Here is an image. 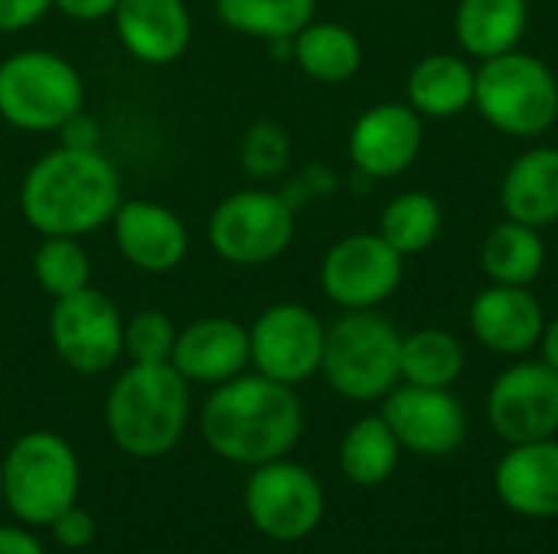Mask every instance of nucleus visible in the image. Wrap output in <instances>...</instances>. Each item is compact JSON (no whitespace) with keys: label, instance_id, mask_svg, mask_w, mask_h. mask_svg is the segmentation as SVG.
Masks as SVG:
<instances>
[{"label":"nucleus","instance_id":"f257e3e1","mask_svg":"<svg viewBox=\"0 0 558 554\" xmlns=\"http://www.w3.org/2000/svg\"><path fill=\"white\" fill-rule=\"evenodd\" d=\"M121 206V176L101 147L82 150L59 144L26 170L20 183V212L43 238H82L114 219Z\"/></svg>","mask_w":558,"mask_h":554},{"label":"nucleus","instance_id":"f03ea898","mask_svg":"<svg viewBox=\"0 0 558 554\" xmlns=\"http://www.w3.org/2000/svg\"><path fill=\"white\" fill-rule=\"evenodd\" d=\"M199 431L209 451L229 464L262 467L294 451L304 431V411L291 385L262 372L235 376L206 398Z\"/></svg>","mask_w":558,"mask_h":554},{"label":"nucleus","instance_id":"7ed1b4c3","mask_svg":"<svg viewBox=\"0 0 558 554\" xmlns=\"http://www.w3.org/2000/svg\"><path fill=\"white\" fill-rule=\"evenodd\" d=\"M190 418V382L170 362H131L105 402V424L111 441L137 460L170 454Z\"/></svg>","mask_w":558,"mask_h":554},{"label":"nucleus","instance_id":"20e7f679","mask_svg":"<svg viewBox=\"0 0 558 554\" xmlns=\"http://www.w3.org/2000/svg\"><path fill=\"white\" fill-rule=\"evenodd\" d=\"M402 333L376 310H343L327 327L320 372L327 385L350 402L386 398L399 382Z\"/></svg>","mask_w":558,"mask_h":554},{"label":"nucleus","instance_id":"39448f33","mask_svg":"<svg viewBox=\"0 0 558 554\" xmlns=\"http://www.w3.org/2000/svg\"><path fill=\"white\" fill-rule=\"evenodd\" d=\"M474 108L481 118L510 137H539L558 121L556 72L530 52H504L477 69Z\"/></svg>","mask_w":558,"mask_h":554},{"label":"nucleus","instance_id":"423d86ee","mask_svg":"<svg viewBox=\"0 0 558 554\" xmlns=\"http://www.w3.org/2000/svg\"><path fill=\"white\" fill-rule=\"evenodd\" d=\"M85 104L78 69L52 49H20L0 59V118L29 134L59 131Z\"/></svg>","mask_w":558,"mask_h":554},{"label":"nucleus","instance_id":"0eeeda50","mask_svg":"<svg viewBox=\"0 0 558 554\" xmlns=\"http://www.w3.org/2000/svg\"><path fill=\"white\" fill-rule=\"evenodd\" d=\"M78 496V457L52 431H29L3 457V503L23 526H52Z\"/></svg>","mask_w":558,"mask_h":554},{"label":"nucleus","instance_id":"6e6552de","mask_svg":"<svg viewBox=\"0 0 558 554\" xmlns=\"http://www.w3.org/2000/svg\"><path fill=\"white\" fill-rule=\"evenodd\" d=\"M206 235L222 261L262 268L288 251L294 238V206L271 189H239L213 209Z\"/></svg>","mask_w":558,"mask_h":554},{"label":"nucleus","instance_id":"1a4fd4ad","mask_svg":"<svg viewBox=\"0 0 558 554\" xmlns=\"http://www.w3.org/2000/svg\"><path fill=\"white\" fill-rule=\"evenodd\" d=\"M49 340L56 356L78 376H98L124 356V317L92 284L52 300Z\"/></svg>","mask_w":558,"mask_h":554},{"label":"nucleus","instance_id":"9d476101","mask_svg":"<svg viewBox=\"0 0 558 554\" xmlns=\"http://www.w3.org/2000/svg\"><path fill=\"white\" fill-rule=\"evenodd\" d=\"M405 278V258L379 232H353L333 242L320 261V291L343 310H376Z\"/></svg>","mask_w":558,"mask_h":554},{"label":"nucleus","instance_id":"9b49d317","mask_svg":"<svg viewBox=\"0 0 558 554\" xmlns=\"http://www.w3.org/2000/svg\"><path fill=\"white\" fill-rule=\"evenodd\" d=\"M245 513L271 542H301L324 519V490L311 470L291 460L255 467L245 487Z\"/></svg>","mask_w":558,"mask_h":554},{"label":"nucleus","instance_id":"f8f14e48","mask_svg":"<svg viewBox=\"0 0 558 554\" xmlns=\"http://www.w3.org/2000/svg\"><path fill=\"white\" fill-rule=\"evenodd\" d=\"M324 340H327V327L311 307L294 300L271 304L248 327L252 366L262 376L294 389L320 372Z\"/></svg>","mask_w":558,"mask_h":554},{"label":"nucleus","instance_id":"ddd939ff","mask_svg":"<svg viewBox=\"0 0 558 554\" xmlns=\"http://www.w3.org/2000/svg\"><path fill=\"white\" fill-rule=\"evenodd\" d=\"M487 418L500 441L530 444L556 438L558 372L543 359H526L504 369L487 395Z\"/></svg>","mask_w":558,"mask_h":554},{"label":"nucleus","instance_id":"4468645a","mask_svg":"<svg viewBox=\"0 0 558 554\" xmlns=\"http://www.w3.org/2000/svg\"><path fill=\"white\" fill-rule=\"evenodd\" d=\"M396 441L418 457H448L464 444L468 415L451 389L396 385L379 411Z\"/></svg>","mask_w":558,"mask_h":554},{"label":"nucleus","instance_id":"2eb2a0df","mask_svg":"<svg viewBox=\"0 0 558 554\" xmlns=\"http://www.w3.org/2000/svg\"><path fill=\"white\" fill-rule=\"evenodd\" d=\"M422 144L425 118L409 101H379L353 121L347 153L363 176L392 180L418 160Z\"/></svg>","mask_w":558,"mask_h":554},{"label":"nucleus","instance_id":"dca6fc26","mask_svg":"<svg viewBox=\"0 0 558 554\" xmlns=\"http://www.w3.org/2000/svg\"><path fill=\"white\" fill-rule=\"evenodd\" d=\"M111 229L124 261L144 274H170L190 251V232L180 216L154 199H121Z\"/></svg>","mask_w":558,"mask_h":554},{"label":"nucleus","instance_id":"f3484780","mask_svg":"<svg viewBox=\"0 0 558 554\" xmlns=\"http://www.w3.org/2000/svg\"><path fill=\"white\" fill-rule=\"evenodd\" d=\"M474 340L497 356H523L539 346L546 310L530 287L487 284L468 310Z\"/></svg>","mask_w":558,"mask_h":554},{"label":"nucleus","instance_id":"a211bd4d","mask_svg":"<svg viewBox=\"0 0 558 554\" xmlns=\"http://www.w3.org/2000/svg\"><path fill=\"white\" fill-rule=\"evenodd\" d=\"M252 362L248 330L229 317H199L177 330V343L170 353V366L199 385H222L245 372Z\"/></svg>","mask_w":558,"mask_h":554},{"label":"nucleus","instance_id":"6ab92c4d","mask_svg":"<svg viewBox=\"0 0 558 554\" xmlns=\"http://www.w3.org/2000/svg\"><path fill=\"white\" fill-rule=\"evenodd\" d=\"M500 503L526 519H558V441L510 444L494 470Z\"/></svg>","mask_w":558,"mask_h":554},{"label":"nucleus","instance_id":"aec40b11","mask_svg":"<svg viewBox=\"0 0 558 554\" xmlns=\"http://www.w3.org/2000/svg\"><path fill=\"white\" fill-rule=\"evenodd\" d=\"M111 20L128 56L144 65L177 62L193 39V20L183 0H118Z\"/></svg>","mask_w":558,"mask_h":554},{"label":"nucleus","instance_id":"412c9836","mask_svg":"<svg viewBox=\"0 0 558 554\" xmlns=\"http://www.w3.org/2000/svg\"><path fill=\"white\" fill-rule=\"evenodd\" d=\"M500 206L507 219L533 229L558 222V147H530L507 167L500 183Z\"/></svg>","mask_w":558,"mask_h":554},{"label":"nucleus","instance_id":"4be33fe9","mask_svg":"<svg viewBox=\"0 0 558 554\" xmlns=\"http://www.w3.org/2000/svg\"><path fill=\"white\" fill-rule=\"evenodd\" d=\"M477 69L464 56L432 52L418 59L405 82V101L432 121H448L474 108Z\"/></svg>","mask_w":558,"mask_h":554},{"label":"nucleus","instance_id":"5701e85b","mask_svg":"<svg viewBox=\"0 0 558 554\" xmlns=\"http://www.w3.org/2000/svg\"><path fill=\"white\" fill-rule=\"evenodd\" d=\"M526 26L530 0H461L454 10L458 46L481 62L520 49Z\"/></svg>","mask_w":558,"mask_h":554},{"label":"nucleus","instance_id":"b1692460","mask_svg":"<svg viewBox=\"0 0 558 554\" xmlns=\"http://www.w3.org/2000/svg\"><path fill=\"white\" fill-rule=\"evenodd\" d=\"M291 59L298 69L324 85L350 82L363 65V42L360 36L333 20H311L291 39Z\"/></svg>","mask_w":558,"mask_h":554},{"label":"nucleus","instance_id":"393cba45","mask_svg":"<svg viewBox=\"0 0 558 554\" xmlns=\"http://www.w3.org/2000/svg\"><path fill=\"white\" fill-rule=\"evenodd\" d=\"M481 268L490 284L530 287L546 268V242L539 229L517 219L497 222L481 242Z\"/></svg>","mask_w":558,"mask_h":554},{"label":"nucleus","instance_id":"a878e982","mask_svg":"<svg viewBox=\"0 0 558 554\" xmlns=\"http://www.w3.org/2000/svg\"><path fill=\"white\" fill-rule=\"evenodd\" d=\"M317 0H216V16L239 36L291 42L311 20Z\"/></svg>","mask_w":558,"mask_h":554},{"label":"nucleus","instance_id":"bb28decb","mask_svg":"<svg viewBox=\"0 0 558 554\" xmlns=\"http://www.w3.org/2000/svg\"><path fill=\"white\" fill-rule=\"evenodd\" d=\"M402 444L383 415L360 418L340 441V470L356 487H379L396 473Z\"/></svg>","mask_w":558,"mask_h":554},{"label":"nucleus","instance_id":"cd10ccee","mask_svg":"<svg viewBox=\"0 0 558 554\" xmlns=\"http://www.w3.org/2000/svg\"><path fill=\"white\" fill-rule=\"evenodd\" d=\"M402 382L425 385V389H451L464 372V346L454 333L425 327L402 336L399 356Z\"/></svg>","mask_w":558,"mask_h":554},{"label":"nucleus","instance_id":"c85d7f7f","mask_svg":"<svg viewBox=\"0 0 558 554\" xmlns=\"http://www.w3.org/2000/svg\"><path fill=\"white\" fill-rule=\"evenodd\" d=\"M441 225H445L441 202H438L432 193L409 189V193H399L396 199H389V206L383 209L379 235H383L402 258H412V255L428 251V248L438 242Z\"/></svg>","mask_w":558,"mask_h":554},{"label":"nucleus","instance_id":"c756f323","mask_svg":"<svg viewBox=\"0 0 558 554\" xmlns=\"http://www.w3.org/2000/svg\"><path fill=\"white\" fill-rule=\"evenodd\" d=\"M33 278L46 297H52V300L69 297V294L88 287V281H92L88 251L78 245V238L49 235L39 242V248L33 255Z\"/></svg>","mask_w":558,"mask_h":554},{"label":"nucleus","instance_id":"7c9ffc66","mask_svg":"<svg viewBox=\"0 0 558 554\" xmlns=\"http://www.w3.org/2000/svg\"><path fill=\"white\" fill-rule=\"evenodd\" d=\"M177 343V327L163 310H141L124 320V356L131 362H170Z\"/></svg>","mask_w":558,"mask_h":554},{"label":"nucleus","instance_id":"2f4dec72","mask_svg":"<svg viewBox=\"0 0 558 554\" xmlns=\"http://www.w3.org/2000/svg\"><path fill=\"white\" fill-rule=\"evenodd\" d=\"M242 157V170L255 180H271L288 167L291 157V140L288 131L275 121H255L239 147Z\"/></svg>","mask_w":558,"mask_h":554},{"label":"nucleus","instance_id":"473e14b6","mask_svg":"<svg viewBox=\"0 0 558 554\" xmlns=\"http://www.w3.org/2000/svg\"><path fill=\"white\" fill-rule=\"evenodd\" d=\"M49 529H52V535H56V542L62 549H85L95 539V519L78 506H69Z\"/></svg>","mask_w":558,"mask_h":554},{"label":"nucleus","instance_id":"72a5a7b5","mask_svg":"<svg viewBox=\"0 0 558 554\" xmlns=\"http://www.w3.org/2000/svg\"><path fill=\"white\" fill-rule=\"evenodd\" d=\"M49 10H52V0H0V33L29 29Z\"/></svg>","mask_w":558,"mask_h":554},{"label":"nucleus","instance_id":"f704fd0d","mask_svg":"<svg viewBox=\"0 0 558 554\" xmlns=\"http://www.w3.org/2000/svg\"><path fill=\"white\" fill-rule=\"evenodd\" d=\"M52 7H56L62 16H69V20H78V23H98V20L114 16L118 0H52Z\"/></svg>","mask_w":558,"mask_h":554},{"label":"nucleus","instance_id":"c9c22d12","mask_svg":"<svg viewBox=\"0 0 558 554\" xmlns=\"http://www.w3.org/2000/svg\"><path fill=\"white\" fill-rule=\"evenodd\" d=\"M98 124L85 114V111H78V114H72L62 127H59V137H62V144L65 147H82V150H92V147H98Z\"/></svg>","mask_w":558,"mask_h":554},{"label":"nucleus","instance_id":"e433bc0d","mask_svg":"<svg viewBox=\"0 0 558 554\" xmlns=\"http://www.w3.org/2000/svg\"><path fill=\"white\" fill-rule=\"evenodd\" d=\"M0 554H46L43 545L16 526H0Z\"/></svg>","mask_w":558,"mask_h":554},{"label":"nucleus","instance_id":"4c0bfd02","mask_svg":"<svg viewBox=\"0 0 558 554\" xmlns=\"http://www.w3.org/2000/svg\"><path fill=\"white\" fill-rule=\"evenodd\" d=\"M539 349H543V362L558 372V317L546 320L543 336H539Z\"/></svg>","mask_w":558,"mask_h":554},{"label":"nucleus","instance_id":"58836bf2","mask_svg":"<svg viewBox=\"0 0 558 554\" xmlns=\"http://www.w3.org/2000/svg\"><path fill=\"white\" fill-rule=\"evenodd\" d=\"M0 500H3V460H0Z\"/></svg>","mask_w":558,"mask_h":554}]
</instances>
